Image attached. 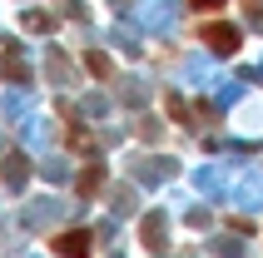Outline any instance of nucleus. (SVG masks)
I'll list each match as a JSON object with an SVG mask.
<instances>
[{"instance_id":"f257e3e1","label":"nucleus","mask_w":263,"mask_h":258,"mask_svg":"<svg viewBox=\"0 0 263 258\" xmlns=\"http://www.w3.org/2000/svg\"><path fill=\"white\" fill-rule=\"evenodd\" d=\"M199 35H204V45L219 50V55H238V45H243V35H238L234 25H204Z\"/></svg>"},{"instance_id":"f03ea898","label":"nucleus","mask_w":263,"mask_h":258,"mask_svg":"<svg viewBox=\"0 0 263 258\" xmlns=\"http://www.w3.org/2000/svg\"><path fill=\"white\" fill-rule=\"evenodd\" d=\"M89 244H95V238H89L85 229H74V233H60V238H55V253H65V258H85Z\"/></svg>"},{"instance_id":"7ed1b4c3","label":"nucleus","mask_w":263,"mask_h":258,"mask_svg":"<svg viewBox=\"0 0 263 258\" xmlns=\"http://www.w3.org/2000/svg\"><path fill=\"white\" fill-rule=\"evenodd\" d=\"M194 5H199V10H214V5H223V0H194Z\"/></svg>"}]
</instances>
